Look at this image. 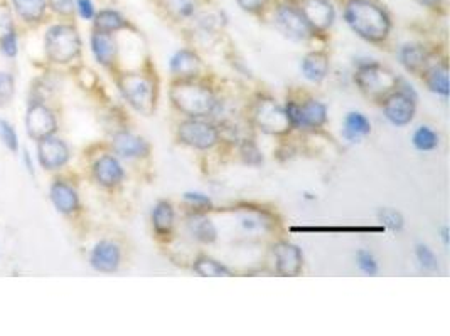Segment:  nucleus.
I'll return each instance as SVG.
<instances>
[{"instance_id":"f257e3e1","label":"nucleus","mask_w":450,"mask_h":336,"mask_svg":"<svg viewBox=\"0 0 450 336\" xmlns=\"http://www.w3.org/2000/svg\"><path fill=\"white\" fill-rule=\"evenodd\" d=\"M344 19L359 37L369 42L385 40L391 30L388 13L371 0H349L344 7Z\"/></svg>"},{"instance_id":"f03ea898","label":"nucleus","mask_w":450,"mask_h":336,"mask_svg":"<svg viewBox=\"0 0 450 336\" xmlns=\"http://www.w3.org/2000/svg\"><path fill=\"white\" fill-rule=\"evenodd\" d=\"M172 105L191 118H203L216 110L218 101L213 91L191 79H181L171 88Z\"/></svg>"},{"instance_id":"7ed1b4c3","label":"nucleus","mask_w":450,"mask_h":336,"mask_svg":"<svg viewBox=\"0 0 450 336\" xmlns=\"http://www.w3.org/2000/svg\"><path fill=\"white\" fill-rule=\"evenodd\" d=\"M354 81L361 91L371 98H386L395 89H398L400 83L398 78L390 69L383 67L376 61L361 62L358 69H356Z\"/></svg>"},{"instance_id":"20e7f679","label":"nucleus","mask_w":450,"mask_h":336,"mask_svg":"<svg viewBox=\"0 0 450 336\" xmlns=\"http://www.w3.org/2000/svg\"><path fill=\"white\" fill-rule=\"evenodd\" d=\"M118 88L123 98L133 110L149 116L155 110V86L152 79L144 74L128 73L122 74L118 79Z\"/></svg>"},{"instance_id":"39448f33","label":"nucleus","mask_w":450,"mask_h":336,"mask_svg":"<svg viewBox=\"0 0 450 336\" xmlns=\"http://www.w3.org/2000/svg\"><path fill=\"white\" fill-rule=\"evenodd\" d=\"M46 51L49 59L60 64L73 61L81 51L78 30L66 24L52 25L46 34Z\"/></svg>"},{"instance_id":"423d86ee","label":"nucleus","mask_w":450,"mask_h":336,"mask_svg":"<svg viewBox=\"0 0 450 336\" xmlns=\"http://www.w3.org/2000/svg\"><path fill=\"white\" fill-rule=\"evenodd\" d=\"M253 121L261 132L269 134H283L291 129L287 113L271 98H260L253 108Z\"/></svg>"},{"instance_id":"0eeeda50","label":"nucleus","mask_w":450,"mask_h":336,"mask_svg":"<svg viewBox=\"0 0 450 336\" xmlns=\"http://www.w3.org/2000/svg\"><path fill=\"white\" fill-rule=\"evenodd\" d=\"M415 93L412 86L405 84L403 89H396L385 98L383 113L395 127H407L415 116Z\"/></svg>"},{"instance_id":"6e6552de","label":"nucleus","mask_w":450,"mask_h":336,"mask_svg":"<svg viewBox=\"0 0 450 336\" xmlns=\"http://www.w3.org/2000/svg\"><path fill=\"white\" fill-rule=\"evenodd\" d=\"M177 137L184 145L198 148V150H208V148L215 146L220 140L218 129L211 123H206L199 118L182 121L177 128Z\"/></svg>"},{"instance_id":"1a4fd4ad","label":"nucleus","mask_w":450,"mask_h":336,"mask_svg":"<svg viewBox=\"0 0 450 336\" xmlns=\"http://www.w3.org/2000/svg\"><path fill=\"white\" fill-rule=\"evenodd\" d=\"M285 113L293 128H320L327 120V108L317 100H307L302 105L287 103Z\"/></svg>"},{"instance_id":"9d476101","label":"nucleus","mask_w":450,"mask_h":336,"mask_svg":"<svg viewBox=\"0 0 450 336\" xmlns=\"http://www.w3.org/2000/svg\"><path fill=\"white\" fill-rule=\"evenodd\" d=\"M275 24H277L280 33L293 40H305L314 33L300 8L287 6V4L280 6L275 12Z\"/></svg>"},{"instance_id":"9b49d317","label":"nucleus","mask_w":450,"mask_h":336,"mask_svg":"<svg viewBox=\"0 0 450 336\" xmlns=\"http://www.w3.org/2000/svg\"><path fill=\"white\" fill-rule=\"evenodd\" d=\"M298 8L304 13L312 30L329 29L332 25L334 17H336V12H334L332 4L329 0H302Z\"/></svg>"},{"instance_id":"f8f14e48","label":"nucleus","mask_w":450,"mask_h":336,"mask_svg":"<svg viewBox=\"0 0 450 336\" xmlns=\"http://www.w3.org/2000/svg\"><path fill=\"white\" fill-rule=\"evenodd\" d=\"M26 127L28 132L35 140L51 137L56 129V120L51 110L43 105H33L29 108L28 116H26Z\"/></svg>"},{"instance_id":"ddd939ff","label":"nucleus","mask_w":450,"mask_h":336,"mask_svg":"<svg viewBox=\"0 0 450 336\" xmlns=\"http://www.w3.org/2000/svg\"><path fill=\"white\" fill-rule=\"evenodd\" d=\"M275 269L280 276H297L302 269V253L291 242H279L274 245Z\"/></svg>"},{"instance_id":"4468645a","label":"nucleus","mask_w":450,"mask_h":336,"mask_svg":"<svg viewBox=\"0 0 450 336\" xmlns=\"http://www.w3.org/2000/svg\"><path fill=\"white\" fill-rule=\"evenodd\" d=\"M39 141H41L38 146L39 161H41L44 168L47 170L61 168L62 165L69 160V150L68 146L64 145V141L57 140V138H52V137H46Z\"/></svg>"},{"instance_id":"2eb2a0df","label":"nucleus","mask_w":450,"mask_h":336,"mask_svg":"<svg viewBox=\"0 0 450 336\" xmlns=\"http://www.w3.org/2000/svg\"><path fill=\"white\" fill-rule=\"evenodd\" d=\"M91 266L100 272H113L120 266V248L115 242H98L91 253Z\"/></svg>"},{"instance_id":"dca6fc26","label":"nucleus","mask_w":450,"mask_h":336,"mask_svg":"<svg viewBox=\"0 0 450 336\" xmlns=\"http://www.w3.org/2000/svg\"><path fill=\"white\" fill-rule=\"evenodd\" d=\"M113 150L123 158H140V156L149 155L150 148L144 138L122 132L113 137Z\"/></svg>"},{"instance_id":"f3484780","label":"nucleus","mask_w":450,"mask_h":336,"mask_svg":"<svg viewBox=\"0 0 450 336\" xmlns=\"http://www.w3.org/2000/svg\"><path fill=\"white\" fill-rule=\"evenodd\" d=\"M93 173H95L96 180L105 187L118 185L123 180L122 165L118 163V160L115 156L110 155H105L100 160H96L95 167H93Z\"/></svg>"},{"instance_id":"a211bd4d","label":"nucleus","mask_w":450,"mask_h":336,"mask_svg":"<svg viewBox=\"0 0 450 336\" xmlns=\"http://www.w3.org/2000/svg\"><path fill=\"white\" fill-rule=\"evenodd\" d=\"M171 71L181 79H193L201 71V59L196 52L189 51V49H182V51L174 54L171 59Z\"/></svg>"},{"instance_id":"6ab92c4d","label":"nucleus","mask_w":450,"mask_h":336,"mask_svg":"<svg viewBox=\"0 0 450 336\" xmlns=\"http://www.w3.org/2000/svg\"><path fill=\"white\" fill-rule=\"evenodd\" d=\"M91 49L96 61L103 66H110L117 56V44H115L113 37L108 33H101V30H96L91 35Z\"/></svg>"},{"instance_id":"aec40b11","label":"nucleus","mask_w":450,"mask_h":336,"mask_svg":"<svg viewBox=\"0 0 450 336\" xmlns=\"http://www.w3.org/2000/svg\"><path fill=\"white\" fill-rule=\"evenodd\" d=\"M302 73L312 83H319L329 73V57L326 52H310L302 61Z\"/></svg>"},{"instance_id":"412c9836","label":"nucleus","mask_w":450,"mask_h":336,"mask_svg":"<svg viewBox=\"0 0 450 336\" xmlns=\"http://www.w3.org/2000/svg\"><path fill=\"white\" fill-rule=\"evenodd\" d=\"M51 200L56 205V209L62 214H71L78 209V195L73 190V187H69L64 182H56L51 187Z\"/></svg>"},{"instance_id":"4be33fe9","label":"nucleus","mask_w":450,"mask_h":336,"mask_svg":"<svg viewBox=\"0 0 450 336\" xmlns=\"http://www.w3.org/2000/svg\"><path fill=\"white\" fill-rule=\"evenodd\" d=\"M187 232L194 237L196 241L204 242V244H209L216 239L218 232L215 224L209 221L208 217H204L201 214H194L187 219L186 222Z\"/></svg>"},{"instance_id":"5701e85b","label":"nucleus","mask_w":450,"mask_h":336,"mask_svg":"<svg viewBox=\"0 0 450 336\" xmlns=\"http://www.w3.org/2000/svg\"><path fill=\"white\" fill-rule=\"evenodd\" d=\"M400 62L405 66V69L410 73H420L422 69H425L427 66V52L422 46L417 44H407L400 49Z\"/></svg>"},{"instance_id":"b1692460","label":"nucleus","mask_w":450,"mask_h":336,"mask_svg":"<svg viewBox=\"0 0 450 336\" xmlns=\"http://www.w3.org/2000/svg\"><path fill=\"white\" fill-rule=\"evenodd\" d=\"M17 16L26 22H38L46 12L47 0H12Z\"/></svg>"},{"instance_id":"393cba45","label":"nucleus","mask_w":450,"mask_h":336,"mask_svg":"<svg viewBox=\"0 0 450 336\" xmlns=\"http://www.w3.org/2000/svg\"><path fill=\"white\" fill-rule=\"evenodd\" d=\"M152 224L155 232L160 236L171 234L174 227V209L166 200H160L155 204L152 210Z\"/></svg>"},{"instance_id":"a878e982","label":"nucleus","mask_w":450,"mask_h":336,"mask_svg":"<svg viewBox=\"0 0 450 336\" xmlns=\"http://www.w3.org/2000/svg\"><path fill=\"white\" fill-rule=\"evenodd\" d=\"M371 132V123L363 113L353 111L346 116L344 120V137L349 140H359V138L366 137Z\"/></svg>"},{"instance_id":"bb28decb","label":"nucleus","mask_w":450,"mask_h":336,"mask_svg":"<svg viewBox=\"0 0 450 336\" xmlns=\"http://www.w3.org/2000/svg\"><path fill=\"white\" fill-rule=\"evenodd\" d=\"M95 27L96 30H101V33H117V30L127 27V21L123 19V16L117 11H111V8H105V11H100L95 13Z\"/></svg>"},{"instance_id":"cd10ccee","label":"nucleus","mask_w":450,"mask_h":336,"mask_svg":"<svg viewBox=\"0 0 450 336\" xmlns=\"http://www.w3.org/2000/svg\"><path fill=\"white\" fill-rule=\"evenodd\" d=\"M427 84L434 93L442 94L444 98L449 96V71L445 62L427 71Z\"/></svg>"},{"instance_id":"c85d7f7f","label":"nucleus","mask_w":450,"mask_h":336,"mask_svg":"<svg viewBox=\"0 0 450 336\" xmlns=\"http://www.w3.org/2000/svg\"><path fill=\"white\" fill-rule=\"evenodd\" d=\"M194 271L203 277H220V276H231V271L221 262L215 261L211 257H199L194 262Z\"/></svg>"},{"instance_id":"c756f323","label":"nucleus","mask_w":450,"mask_h":336,"mask_svg":"<svg viewBox=\"0 0 450 336\" xmlns=\"http://www.w3.org/2000/svg\"><path fill=\"white\" fill-rule=\"evenodd\" d=\"M413 145L420 151H430L439 145V137L429 127H420L413 133Z\"/></svg>"},{"instance_id":"7c9ffc66","label":"nucleus","mask_w":450,"mask_h":336,"mask_svg":"<svg viewBox=\"0 0 450 336\" xmlns=\"http://www.w3.org/2000/svg\"><path fill=\"white\" fill-rule=\"evenodd\" d=\"M169 11L179 19H187L196 12L198 0H164Z\"/></svg>"},{"instance_id":"2f4dec72","label":"nucleus","mask_w":450,"mask_h":336,"mask_svg":"<svg viewBox=\"0 0 450 336\" xmlns=\"http://www.w3.org/2000/svg\"><path fill=\"white\" fill-rule=\"evenodd\" d=\"M417 259L420 262V266L427 271H437L439 269V261H437V255L434 254L429 245L418 244L417 245Z\"/></svg>"},{"instance_id":"473e14b6","label":"nucleus","mask_w":450,"mask_h":336,"mask_svg":"<svg viewBox=\"0 0 450 336\" xmlns=\"http://www.w3.org/2000/svg\"><path fill=\"white\" fill-rule=\"evenodd\" d=\"M0 138H2V141L6 143L9 150L17 151V148H19V138H17L16 129L2 118H0Z\"/></svg>"},{"instance_id":"72a5a7b5","label":"nucleus","mask_w":450,"mask_h":336,"mask_svg":"<svg viewBox=\"0 0 450 336\" xmlns=\"http://www.w3.org/2000/svg\"><path fill=\"white\" fill-rule=\"evenodd\" d=\"M356 261H358V266L364 274L374 276L378 272L376 259H374L373 254L368 253V250H359L358 255H356Z\"/></svg>"},{"instance_id":"f704fd0d","label":"nucleus","mask_w":450,"mask_h":336,"mask_svg":"<svg viewBox=\"0 0 450 336\" xmlns=\"http://www.w3.org/2000/svg\"><path fill=\"white\" fill-rule=\"evenodd\" d=\"M14 96V78L7 73H0V105H7Z\"/></svg>"},{"instance_id":"c9c22d12","label":"nucleus","mask_w":450,"mask_h":336,"mask_svg":"<svg viewBox=\"0 0 450 336\" xmlns=\"http://www.w3.org/2000/svg\"><path fill=\"white\" fill-rule=\"evenodd\" d=\"M184 200L194 209H209L213 205L211 199L208 195L198 194V192H187L184 195Z\"/></svg>"},{"instance_id":"e433bc0d","label":"nucleus","mask_w":450,"mask_h":336,"mask_svg":"<svg viewBox=\"0 0 450 336\" xmlns=\"http://www.w3.org/2000/svg\"><path fill=\"white\" fill-rule=\"evenodd\" d=\"M378 215H380V221L385 222L388 227L395 228V231H396V228H402V226H403L402 215H400L398 212H395V210L383 209Z\"/></svg>"},{"instance_id":"4c0bfd02","label":"nucleus","mask_w":450,"mask_h":336,"mask_svg":"<svg viewBox=\"0 0 450 336\" xmlns=\"http://www.w3.org/2000/svg\"><path fill=\"white\" fill-rule=\"evenodd\" d=\"M0 44H2V51L4 54H7V56L14 57L17 54V35H16V30H9V33L6 35H2L0 37Z\"/></svg>"},{"instance_id":"58836bf2","label":"nucleus","mask_w":450,"mask_h":336,"mask_svg":"<svg viewBox=\"0 0 450 336\" xmlns=\"http://www.w3.org/2000/svg\"><path fill=\"white\" fill-rule=\"evenodd\" d=\"M47 6L60 16H71L74 12V0H47Z\"/></svg>"},{"instance_id":"ea45409f","label":"nucleus","mask_w":450,"mask_h":336,"mask_svg":"<svg viewBox=\"0 0 450 336\" xmlns=\"http://www.w3.org/2000/svg\"><path fill=\"white\" fill-rule=\"evenodd\" d=\"M14 29V24H12V13L9 11V7L0 6V37L6 35L9 30Z\"/></svg>"},{"instance_id":"a19ab883","label":"nucleus","mask_w":450,"mask_h":336,"mask_svg":"<svg viewBox=\"0 0 450 336\" xmlns=\"http://www.w3.org/2000/svg\"><path fill=\"white\" fill-rule=\"evenodd\" d=\"M74 8H77L79 16H81L83 19H86V21L93 19L96 13L95 6H93L91 0H77V2H74Z\"/></svg>"},{"instance_id":"79ce46f5","label":"nucleus","mask_w":450,"mask_h":336,"mask_svg":"<svg viewBox=\"0 0 450 336\" xmlns=\"http://www.w3.org/2000/svg\"><path fill=\"white\" fill-rule=\"evenodd\" d=\"M236 2H238V6L242 7L243 11L257 12V11H260V8L265 6L266 0H236Z\"/></svg>"},{"instance_id":"37998d69","label":"nucleus","mask_w":450,"mask_h":336,"mask_svg":"<svg viewBox=\"0 0 450 336\" xmlns=\"http://www.w3.org/2000/svg\"><path fill=\"white\" fill-rule=\"evenodd\" d=\"M420 2L425 4V6H429V7H435V6H439L442 0H420Z\"/></svg>"}]
</instances>
